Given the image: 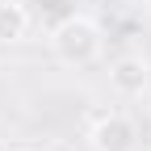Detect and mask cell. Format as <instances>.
I'll return each instance as SVG.
<instances>
[{"instance_id": "6da1fadb", "label": "cell", "mask_w": 151, "mask_h": 151, "mask_svg": "<svg viewBox=\"0 0 151 151\" xmlns=\"http://www.w3.org/2000/svg\"><path fill=\"white\" fill-rule=\"evenodd\" d=\"M50 50H55V59L67 63V67L97 63V55H101V29H97V21L76 17V13L63 17V21L50 29Z\"/></svg>"}, {"instance_id": "7a4b0ae2", "label": "cell", "mask_w": 151, "mask_h": 151, "mask_svg": "<svg viewBox=\"0 0 151 151\" xmlns=\"http://www.w3.org/2000/svg\"><path fill=\"white\" fill-rule=\"evenodd\" d=\"M88 147L92 151H139V126L126 113H105V118L92 122Z\"/></svg>"}, {"instance_id": "3957f363", "label": "cell", "mask_w": 151, "mask_h": 151, "mask_svg": "<svg viewBox=\"0 0 151 151\" xmlns=\"http://www.w3.org/2000/svg\"><path fill=\"white\" fill-rule=\"evenodd\" d=\"M109 84L122 92V97H143L151 88V67L143 55H122V59L109 63Z\"/></svg>"}, {"instance_id": "277c9868", "label": "cell", "mask_w": 151, "mask_h": 151, "mask_svg": "<svg viewBox=\"0 0 151 151\" xmlns=\"http://www.w3.org/2000/svg\"><path fill=\"white\" fill-rule=\"evenodd\" d=\"M25 29H29V13H25V4H17V0H0V46L21 42Z\"/></svg>"}, {"instance_id": "5b68a950", "label": "cell", "mask_w": 151, "mask_h": 151, "mask_svg": "<svg viewBox=\"0 0 151 151\" xmlns=\"http://www.w3.org/2000/svg\"><path fill=\"white\" fill-rule=\"evenodd\" d=\"M13 151H42V147H13Z\"/></svg>"}, {"instance_id": "8992f818", "label": "cell", "mask_w": 151, "mask_h": 151, "mask_svg": "<svg viewBox=\"0 0 151 151\" xmlns=\"http://www.w3.org/2000/svg\"><path fill=\"white\" fill-rule=\"evenodd\" d=\"M0 151H4V147H0Z\"/></svg>"}]
</instances>
